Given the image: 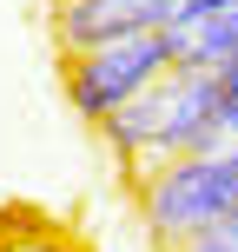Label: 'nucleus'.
I'll list each match as a JSON object with an SVG mask.
<instances>
[{
  "label": "nucleus",
  "mask_w": 238,
  "mask_h": 252,
  "mask_svg": "<svg viewBox=\"0 0 238 252\" xmlns=\"http://www.w3.org/2000/svg\"><path fill=\"white\" fill-rule=\"evenodd\" d=\"M165 40H172L179 66H212L218 73L225 60H238V0H192L165 27Z\"/></svg>",
  "instance_id": "obj_5"
},
{
  "label": "nucleus",
  "mask_w": 238,
  "mask_h": 252,
  "mask_svg": "<svg viewBox=\"0 0 238 252\" xmlns=\"http://www.w3.org/2000/svg\"><path fill=\"white\" fill-rule=\"evenodd\" d=\"M165 66H179L165 33H126V40H106V47L73 53V60H66V93H73V106L93 126H106L126 100H139Z\"/></svg>",
  "instance_id": "obj_3"
},
{
  "label": "nucleus",
  "mask_w": 238,
  "mask_h": 252,
  "mask_svg": "<svg viewBox=\"0 0 238 252\" xmlns=\"http://www.w3.org/2000/svg\"><path fill=\"white\" fill-rule=\"evenodd\" d=\"M225 87H218L212 66H165L139 100H126L113 120L100 126L119 146V159H132V173H159L165 159H185V153H212L225 146V126H218Z\"/></svg>",
  "instance_id": "obj_1"
},
{
  "label": "nucleus",
  "mask_w": 238,
  "mask_h": 252,
  "mask_svg": "<svg viewBox=\"0 0 238 252\" xmlns=\"http://www.w3.org/2000/svg\"><path fill=\"white\" fill-rule=\"evenodd\" d=\"M139 213H146L159 246H185L199 232L225 226L238 213V139H225L212 153L165 159L159 173H146L139 179Z\"/></svg>",
  "instance_id": "obj_2"
},
{
  "label": "nucleus",
  "mask_w": 238,
  "mask_h": 252,
  "mask_svg": "<svg viewBox=\"0 0 238 252\" xmlns=\"http://www.w3.org/2000/svg\"><path fill=\"white\" fill-rule=\"evenodd\" d=\"M218 87H225V106H218V126H225V139H238V60L218 66Z\"/></svg>",
  "instance_id": "obj_6"
},
{
  "label": "nucleus",
  "mask_w": 238,
  "mask_h": 252,
  "mask_svg": "<svg viewBox=\"0 0 238 252\" xmlns=\"http://www.w3.org/2000/svg\"><path fill=\"white\" fill-rule=\"evenodd\" d=\"M185 7L192 0H60L53 33H60L66 53H86V47H106V40H126V33H165Z\"/></svg>",
  "instance_id": "obj_4"
}]
</instances>
